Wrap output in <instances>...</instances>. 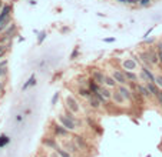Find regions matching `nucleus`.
Instances as JSON below:
<instances>
[{"mask_svg": "<svg viewBox=\"0 0 162 157\" xmlns=\"http://www.w3.org/2000/svg\"><path fill=\"white\" fill-rule=\"evenodd\" d=\"M59 121H60L63 127L66 128V130H69V132H73V130L76 128V123L73 121V120L69 119L67 116H63V114H60V116H59Z\"/></svg>", "mask_w": 162, "mask_h": 157, "instance_id": "obj_1", "label": "nucleus"}, {"mask_svg": "<svg viewBox=\"0 0 162 157\" xmlns=\"http://www.w3.org/2000/svg\"><path fill=\"white\" fill-rule=\"evenodd\" d=\"M66 107L67 110H71L72 113H79L80 107H79V104H78V101H76L72 96H66Z\"/></svg>", "mask_w": 162, "mask_h": 157, "instance_id": "obj_2", "label": "nucleus"}, {"mask_svg": "<svg viewBox=\"0 0 162 157\" xmlns=\"http://www.w3.org/2000/svg\"><path fill=\"white\" fill-rule=\"evenodd\" d=\"M122 66H124L125 70H131V71H135L138 69V63L133 60V59H126V60H124V63H122Z\"/></svg>", "mask_w": 162, "mask_h": 157, "instance_id": "obj_3", "label": "nucleus"}, {"mask_svg": "<svg viewBox=\"0 0 162 157\" xmlns=\"http://www.w3.org/2000/svg\"><path fill=\"white\" fill-rule=\"evenodd\" d=\"M112 77L115 78V82L119 83V84H126V83H128V80H126V77H125V75L122 73V71H119V70H113L112 71Z\"/></svg>", "mask_w": 162, "mask_h": 157, "instance_id": "obj_4", "label": "nucleus"}, {"mask_svg": "<svg viewBox=\"0 0 162 157\" xmlns=\"http://www.w3.org/2000/svg\"><path fill=\"white\" fill-rule=\"evenodd\" d=\"M92 77H93V80H95L98 84H105V77H106V76H105L102 71L95 70L92 73Z\"/></svg>", "mask_w": 162, "mask_h": 157, "instance_id": "obj_5", "label": "nucleus"}, {"mask_svg": "<svg viewBox=\"0 0 162 157\" xmlns=\"http://www.w3.org/2000/svg\"><path fill=\"white\" fill-rule=\"evenodd\" d=\"M10 12H12V7H10L9 4H4L3 7H2V10H0V23H2L6 17L10 16Z\"/></svg>", "mask_w": 162, "mask_h": 157, "instance_id": "obj_6", "label": "nucleus"}, {"mask_svg": "<svg viewBox=\"0 0 162 157\" xmlns=\"http://www.w3.org/2000/svg\"><path fill=\"white\" fill-rule=\"evenodd\" d=\"M118 91L124 96L125 100H131V99H132V93H131V90H129L128 87H125V84H121L119 89H118Z\"/></svg>", "mask_w": 162, "mask_h": 157, "instance_id": "obj_7", "label": "nucleus"}, {"mask_svg": "<svg viewBox=\"0 0 162 157\" xmlns=\"http://www.w3.org/2000/svg\"><path fill=\"white\" fill-rule=\"evenodd\" d=\"M146 86V89H148V90H149V93L152 96H156L158 94V91H159V87L156 86V84H155V82H148L145 84Z\"/></svg>", "mask_w": 162, "mask_h": 157, "instance_id": "obj_8", "label": "nucleus"}, {"mask_svg": "<svg viewBox=\"0 0 162 157\" xmlns=\"http://www.w3.org/2000/svg\"><path fill=\"white\" fill-rule=\"evenodd\" d=\"M100 100L96 97L95 94H92L91 97H89V106H91L92 109H99V106H100Z\"/></svg>", "mask_w": 162, "mask_h": 157, "instance_id": "obj_9", "label": "nucleus"}, {"mask_svg": "<svg viewBox=\"0 0 162 157\" xmlns=\"http://www.w3.org/2000/svg\"><path fill=\"white\" fill-rule=\"evenodd\" d=\"M112 99L115 100V103H116V104H121V106L125 103V97L121 94V93H119V91H116V93H113Z\"/></svg>", "mask_w": 162, "mask_h": 157, "instance_id": "obj_10", "label": "nucleus"}, {"mask_svg": "<svg viewBox=\"0 0 162 157\" xmlns=\"http://www.w3.org/2000/svg\"><path fill=\"white\" fill-rule=\"evenodd\" d=\"M124 75H125V77H126L128 82H135V80H138V76L135 75L133 71H131V70H125Z\"/></svg>", "mask_w": 162, "mask_h": 157, "instance_id": "obj_11", "label": "nucleus"}, {"mask_svg": "<svg viewBox=\"0 0 162 157\" xmlns=\"http://www.w3.org/2000/svg\"><path fill=\"white\" fill-rule=\"evenodd\" d=\"M139 57L142 59V63L145 64V67H149L152 63H151V60H149V53H141L139 54Z\"/></svg>", "mask_w": 162, "mask_h": 157, "instance_id": "obj_12", "label": "nucleus"}, {"mask_svg": "<svg viewBox=\"0 0 162 157\" xmlns=\"http://www.w3.org/2000/svg\"><path fill=\"white\" fill-rule=\"evenodd\" d=\"M98 93H100V94L103 96L106 100H109L111 97H112V94H111V91L106 89V87H99V90H98Z\"/></svg>", "mask_w": 162, "mask_h": 157, "instance_id": "obj_13", "label": "nucleus"}, {"mask_svg": "<svg viewBox=\"0 0 162 157\" xmlns=\"http://www.w3.org/2000/svg\"><path fill=\"white\" fill-rule=\"evenodd\" d=\"M34 84H36V77H34V76H30V78H29V80H27V82H26L25 84H23V87H22V90H26L27 87L34 86Z\"/></svg>", "mask_w": 162, "mask_h": 157, "instance_id": "obj_14", "label": "nucleus"}, {"mask_svg": "<svg viewBox=\"0 0 162 157\" xmlns=\"http://www.w3.org/2000/svg\"><path fill=\"white\" fill-rule=\"evenodd\" d=\"M55 133H56L58 136H66L67 130L63 127V126H56V127H55Z\"/></svg>", "mask_w": 162, "mask_h": 157, "instance_id": "obj_15", "label": "nucleus"}, {"mask_svg": "<svg viewBox=\"0 0 162 157\" xmlns=\"http://www.w3.org/2000/svg\"><path fill=\"white\" fill-rule=\"evenodd\" d=\"M105 84L108 87H115L116 86V82H115V78H113L112 76H106V77H105Z\"/></svg>", "mask_w": 162, "mask_h": 157, "instance_id": "obj_16", "label": "nucleus"}, {"mask_svg": "<svg viewBox=\"0 0 162 157\" xmlns=\"http://www.w3.org/2000/svg\"><path fill=\"white\" fill-rule=\"evenodd\" d=\"M149 60H151L152 64H158V63H159L158 53H155V52H149Z\"/></svg>", "mask_w": 162, "mask_h": 157, "instance_id": "obj_17", "label": "nucleus"}, {"mask_svg": "<svg viewBox=\"0 0 162 157\" xmlns=\"http://www.w3.org/2000/svg\"><path fill=\"white\" fill-rule=\"evenodd\" d=\"M99 87H100V86H98V83H96L93 78H92L91 82H89V90H91L92 93H96V91L99 90Z\"/></svg>", "mask_w": 162, "mask_h": 157, "instance_id": "obj_18", "label": "nucleus"}, {"mask_svg": "<svg viewBox=\"0 0 162 157\" xmlns=\"http://www.w3.org/2000/svg\"><path fill=\"white\" fill-rule=\"evenodd\" d=\"M136 89L141 91V94L145 96V97H149V96H152V94L149 93V90L146 89V86H136Z\"/></svg>", "mask_w": 162, "mask_h": 157, "instance_id": "obj_19", "label": "nucleus"}, {"mask_svg": "<svg viewBox=\"0 0 162 157\" xmlns=\"http://www.w3.org/2000/svg\"><path fill=\"white\" fill-rule=\"evenodd\" d=\"M75 141H76V146H78V149H85V147H86L85 141L82 140V137L76 136V137H75Z\"/></svg>", "mask_w": 162, "mask_h": 157, "instance_id": "obj_20", "label": "nucleus"}, {"mask_svg": "<svg viewBox=\"0 0 162 157\" xmlns=\"http://www.w3.org/2000/svg\"><path fill=\"white\" fill-rule=\"evenodd\" d=\"M56 153L59 154L60 157H72L71 154H69V151H66V150H63V149H59V147H56Z\"/></svg>", "mask_w": 162, "mask_h": 157, "instance_id": "obj_21", "label": "nucleus"}, {"mask_svg": "<svg viewBox=\"0 0 162 157\" xmlns=\"http://www.w3.org/2000/svg\"><path fill=\"white\" fill-rule=\"evenodd\" d=\"M79 94L82 96V97H91L92 96V93H91V90H86V89H79Z\"/></svg>", "mask_w": 162, "mask_h": 157, "instance_id": "obj_22", "label": "nucleus"}, {"mask_svg": "<svg viewBox=\"0 0 162 157\" xmlns=\"http://www.w3.org/2000/svg\"><path fill=\"white\" fill-rule=\"evenodd\" d=\"M66 149H67V151H69V149H71V151H78V146H75L73 143H69V141H66Z\"/></svg>", "mask_w": 162, "mask_h": 157, "instance_id": "obj_23", "label": "nucleus"}, {"mask_svg": "<svg viewBox=\"0 0 162 157\" xmlns=\"http://www.w3.org/2000/svg\"><path fill=\"white\" fill-rule=\"evenodd\" d=\"M46 36H47V34H46V32H40V33H39V36H38V43H39V44H42V43H43V40L46 39Z\"/></svg>", "mask_w": 162, "mask_h": 157, "instance_id": "obj_24", "label": "nucleus"}, {"mask_svg": "<svg viewBox=\"0 0 162 157\" xmlns=\"http://www.w3.org/2000/svg\"><path fill=\"white\" fill-rule=\"evenodd\" d=\"M155 84L159 87L162 90V75H159V76H155Z\"/></svg>", "mask_w": 162, "mask_h": 157, "instance_id": "obj_25", "label": "nucleus"}, {"mask_svg": "<svg viewBox=\"0 0 162 157\" xmlns=\"http://www.w3.org/2000/svg\"><path fill=\"white\" fill-rule=\"evenodd\" d=\"M9 141H10V140H9V137H7V136H2V137H0V147L6 146V144L9 143Z\"/></svg>", "mask_w": 162, "mask_h": 157, "instance_id": "obj_26", "label": "nucleus"}, {"mask_svg": "<svg viewBox=\"0 0 162 157\" xmlns=\"http://www.w3.org/2000/svg\"><path fill=\"white\" fill-rule=\"evenodd\" d=\"M6 50H7V44H3V43H0V57L6 53Z\"/></svg>", "mask_w": 162, "mask_h": 157, "instance_id": "obj_27", "label": "nucleus"}, {"mask_svg": "<svg viewBox=\"0 0 162 157\" xmlns=\"http://www.w3.org/2000/svg\"><path fill=\"white\" fill-rule=\"evenodd\" d=\"M58 100H59V91H56L53 94V97H52V106H55V104L58 103Z\"/></svg>", "mask_w": 162, "mask_h": 157, "instance_id": "obj_28", "label": "nucleus"}, {"mask_svg": "<svg viewBox=\"0 0 162 157\" xmlns=\"http://www.w3.org/2000/svg\"><path fill=\"white\" fill-rule=\"evenodd\" d=\"M156 53H158L159 62L162 63V43H159V44H158V52H156Z\"/></svg>", "mask_w": 162, "mask_h": 157, "instance_id": "obj_29", "label": "nucleus"}, {"mask_svg": "<svg viewBox=\"0 0 162 157\" xmlns=\"http://www.w3.org/2000/svg\"><path fill=\"white\" fill-rule=\"evenodd\" d=\"M45 144L50 146V147H55V149L58 147V146H56V144H55V143H53V140H45Z\"/></svg>", "mask_w": 162, "mask_h": 157, "instance_id": "obj_30", "label": "nucleus"}, {"mask_svg": "<svg viewBox=\"0 0 162 157\" xmlns=\"http://www.w3.org/2000/svg\"><path fill=\"white\" fill-rule=\"evenodd\" d=\"M7 73V67H0V77H3Z\"/></svg>", "mask_w": 162, "mask_h": 157, "instance_id": "obj_31", "label": "nucleus"}, {"mask_svg": "<svg viewBox=\"0 0 162 157\" xmlns=\"http://www.w3.org/2000/svg\"><path fill=\"white\" fill-rule=\"evenodd\" d=\"M138 2H139V4H141V6H148L151 0H138Z\"/></svg>", "mask_w": 162, "mask_h": 157, "instance_id": "obj_32", "label": "nucleus"}, {"mask_svg": "<svg viewBox=\"0 0 162 157\" xmlns=\"http://www.w3.org/2000/svg\"><path fill=\"white\" fill-rule=\"evenodd\" d=\"M156 99H158V101L162 104V90L158 91V94H156Z\"/></svg>", "mask_w": 162, "mask_h": 157, "instance_id": "obj_33", "label": "nucleus"}, {"mask_svg": "<svg viewBox=\"0 0 162 157\" xmlns=\"http://www.w3.org/2000/svg\"><path fill=\"white\" fill-rule=\"evenodd\" d=\"M76 54H78V50H75V52H73V54H72V59H75Z\"/></svg>", "mask_w": 162, "mask_h": 157, "instance_id": "obj_34", "label": "nucleus"}, {"mask_svg": "<svg viewBox=\"0 0 162 157\" xmlns=\"http://www.w3.org/2000/svg\"><path fill=\"white\" fill-rule=\"evenodd\" d=\"M0 7H3V6H2V2H0Z\"/></svg>", "mask_w": 162, "mask_h": 157, "instance_id": "obj_35", "label": "nucleus"}]
</instances>
